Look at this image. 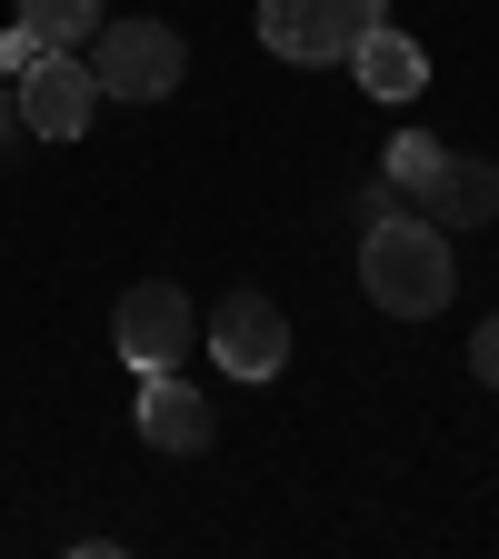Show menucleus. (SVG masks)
<instances>
[{"label":"nucleus","mask_w":499,"mask_h":559,"mask_svg":"<svg viewBox=\"0 0 499 559\" xmlns=\"http://www.w3.org/2000/svg\"><path fill=\"white\" fill-rule=\"evenodd\" d=\"M370 21H380V0H260V40L280 60H300V70L349 60V40H360Z\"/></svg>","instance_id":"39448f33"},{"label":"nucleus","mask_w":499,"mask_h":559,"mask_svg":"<svg viewBox=\"0 0 499 559\" xmlns=\"http://www.w3.org/2000/svg\"><path fill=\"white\" fill-rule=\"evenodd\" d=\"M440 160H450V140H430V130H400L380 170H390V190H400V200L419 210V200H430V180H440Z\"/></svg>","instance_id":"9d476101"},{"label":"nucleus","mask_w":499,"mask_h":559,"mask_svg":"<svg viewBox=\"0 0 499 559\" xmlns=\"http://www.w3.org/2000/svg\"><path fill=\"white\" fill-rule=\"evenodd\" d=\"M419 221H430V230H479V221H499V160L450 151L440 180H430V200H419Z\"/></svg>","instance_id":"1a4fd4ad"},{"label":"nucleus","mask_w":499,"mask_h":559,"mask_svg":"<svg viewBox=\"0 0 499 559\" xmlns=\"http://www.w3.org/2000/svg\"><path fill=\"white\" fill-rule=\"evenodd\" d=\"M470 380H479V390H499V320H479V330H470Z\"/></svg>","instance_id":"ddd939ff"},{"label":"nucleus","mask_w":499,"mask_h":559,"mask_svg":"<svg viewBox=\"0 0 499 559\" xmlns=\"http://www.w3.org/2000/svg\"><path fill=\"white\" fill-rule=\"evenodd\" d=\"M21 140H31V130H21V100H11V81H0V160H11Z\"/></svg>","instance_id":"4468645a"},{"label":"nucleus","mask_w":499,"mask_h":559,"mask_svg":"<svg viewBox=\"0 0 499 559\" xmlns=\"http://www.w3.org/2000/svg\"><path fill=\"white\" fill-rule=\"evenodd\" d=\"M11 100H21V130L31 140H81L91 110H100V81H91L81 50H40L21 81H11Z\"/></svg>","instance_id":"423d86ee"},{"label":"nucleus","mask_w":499,"mask_h":559,"mask_svg":"<svg viewBox=\"0 0 499 559\" xmlns=\"http://www.w3.org/2000/svg\"><path fill=\"white\" fill-rule=\"evenodd\" d=\"M40 50H50V40H40L31 21H11V31H0V81H21V70H31Z\"/></svg>","instance_id":"f8f14e48"},{"label":"nucleus","mask_w":499,"mask_h":559,"mask_svg":"<svg viewBox=\"0 0 499 559\" xmlns=\"http://www.w3.org/2000/svg\"><path fill=\"white\" fill-rule=\"evenodd\" d=\"M349 70H360V91L380 110H409L419 91H430V50H419L409 31H390V21H370L360 40H349Z\"/></svg>","instance_id":"6e6552de"},{"label":"nucleus","mask_w":499,"mask_h":559,"mask_svg":"<svg viewBox=\"0 0 499 559\" xmlns=\"http://www.w3.org/2000/svg\"><path fill=\"white\" fill-rule=\"evenodd\" d=\"M110 340H120L130 370H180L200 349V310H190V290H170V280H140V290H120V310H110Z\"/></svg>","instance_id":"7ed1b4c3"},{"label":"nucleus","mask_w":499,"mask_h":559,"mask_svg":"<svg viewBox=\"0 0 499 559\" xmlns=\"http://www.w3.org/2000/svg\"><path fill=\"white\" fill-rule=\"evenodd\" d=\"M140 450H161V460H200L210 440H221V409H210V390L200 380H180V370H140Z\"/></svg>","instance_id":"0eeeda50"},{"label":"nucleus","mask_w":499,"mask_h":559,"mask_svg":"<svg viewBox=\"0 0 499 559\" xmlns=\"http://www.w3.org/2000/svg\"><path fill=\"white\" fill-rule=\"evenodd\" d=\"M360 290L390 310V320H440L450 290H460V260H450V230H430L419 210H390V221H360Z\"/></svg>","instance_id":"f257e3e1"},{"label":"nucleus","mask_w":499,"mask_h":559,"mask_svg":"<svg viewBox=\"0 0 499 559\" xmlns=\"http://www.w3.org/2000/svg\"><path fill=\"white\" fill-rule=\"evenodd\" d=\"M11 21H31V31L50 40V50H81V40H91V31H100L110 11H100V0H21Z\"/></svg>","instance_id":"9b49d317"},{"label":"nucleus","mask_w":499,"mask_h":559,"mask_svg":"<svg viewBox=\"0 0 499 559\" xmlns=\"http://www.w3.org/2000/svg\"><path fill=\"white\" fill-rule=\"evenodd\" d=\"M81 60H91L100 100H170V91L190 81V40H180L170 21H100V31L81 40Z\"/></svg>","instance_id":"f03ea898"},{"label":"nucleus","mask_w":499,"mask_h":559,"mask_svg":"<svg viewBox=\"0 0 499 559\" xmlns=\"http://www.w3.org/2000/svg\"><path fill=\"white\" fill-rule=\"evenodd\" d=\"M200 340L221 349L230 380H280V370H290V310H280L270 290H230L221 310L200 320Z\"/></svg>","instance_id":"20e7f679"}]
</instances>
